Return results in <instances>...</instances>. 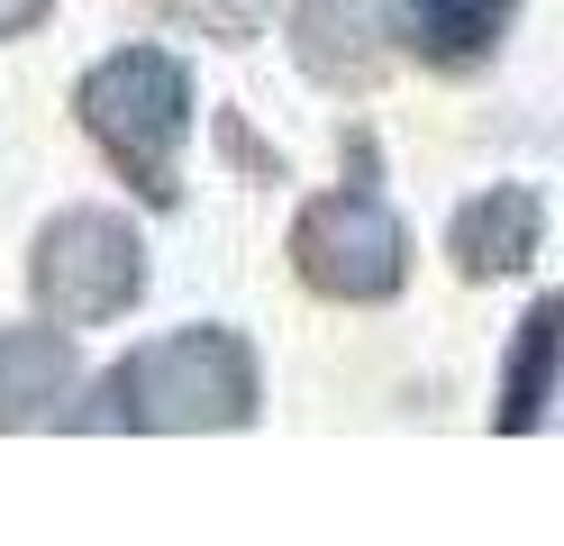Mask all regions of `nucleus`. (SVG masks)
<instances>
[{"label": "nucleus", "mask_w": 564, "mask_h": 546, "mask_svg": "<svg viewBox=\"0 0 564 546\" xmlns=\"http://www.w3.org/2000/svg\"><path fill=\"white\" fill-rule=\"evenodd\" d=\"M546 346H555V310L528 319V346H519V383H510V428L538 419V400H546Z\"/></svg>", "instance_id": "7"}, {"label": "nucleus", "mask_w": 564, "mask_h": 546, "mask_svg": "<svg viewBox=\"0 0 564 546\" xmlns=\"http://www.w3.org/2000/svg\"><path fill=\"white\" fill-rule=\"evenodd\" d=\"M91 128L119 146V156L155 182V192H173L164 182V156H173V137H183V73H173L164 55H119V64H100L91 73Z\"/></svg>", "instance_id": "2"}, {"label": "nucleus", "mask_w": 564, "mask_h": 546, "mask_svg": "<svg viewBox=\"0 0 564 546\" xmlns=\"http://www.w3.org/2000/svg\"><path fill=\"white\" fill-rule=\"evenodd\" d=\"M301 265H310L319 291H346V301L392 291L401 282V228L373 201H319L310 228H301Z\"/></svg>", "instance_id": "3"}, {"label": "nucleus", "mask_w": 564, "mask_h": 546, "mask_svg": "<svg viewBox=\"0 0 564 546\" xmlns=\"http://www.w3.org/2000/svg\"><path fill=\"white\" fill-rule=\"evenodd\" d=\"M119 410L137 419H237L246 410V355L228 338H173V346H147L110 383Z\"/></svg>", "instance_id": "1"}, {"label": "nucleus", "mask_w": 564, "mask_h": 546, "mask_svg": "<svg viewBox=\"0 0 564 546\" xmlns=\"http://www.w3.org/2000/svg\"><path fill=\"white\" fill-rule=\"evenodd\" d=\"M501 28V0H410V36L429 55H474Z\"/></svg>", "instance_id": "6"}, {"label": "nucleus", "mask_w": 564, "mask_h": 546, "mask_svg": "<svg viewBox=\"0 0 564 546\" xmlns=\"http://www.w3.org/2000/svg\"><path fill=\"white\" fill-rule=\"evenodd\" d=\"M37 282H46V301L64 319H110L128 291H137V246H128L119 218H91L83 210V218H64V228L46 237Z\"/></svg>", "instance_id": "4"}, {"label": "nucleus", "mask_w": 564, "mask_h": 546, "mask_svg": "<svg viewBox=\"0 0 564 546\" xmlns=\"http://www.w3.org/2000/svg\"><path fill=\"white\" fill-rule=\"evenodd\" d=\"M55 383H64L55 338H0V419H28L37 400H55Z\"/></svg>", "instance_id": "5"}]
</instances>
